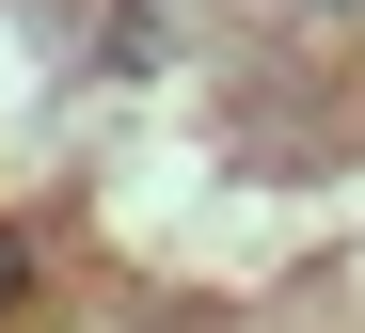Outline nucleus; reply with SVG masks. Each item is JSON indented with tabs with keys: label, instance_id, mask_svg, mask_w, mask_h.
<instances>
[{
	"label": "nucleus",
	"instance_id": "nucleus-1",
	"mask_svg": "<svg viewBox=\"0 0 365 333\" xmlns=\"http://www.w3.org/2000/svg\"><path fill=\"white\" fill-rule=\"evenodd\" d=\"M96 48L128 63V80H159V63H175V32H159V0H111V16H96Z\"/></svg>",
	"mask_w": 365,
	"mask_h": 333
},
{
	"label": "nucleus",
	"instance_id": "nucleus-2",
	"mask_svg": "<svg viewBox=\"0 0 365 333\" xmlns=\"http://www.w3.org/2000/svg\"><path fill=\"white\" fill-rule=\"evenodd\" d=\"M32 302H48V238L0 207V317H32Z\"/></svg>",
	"mask_w": 365,
	"mask_h": 333
},
{
	"label": "nucleus",
	"instance_id": "nucleus-3",
	"mask_svg": "<svg viewBox=\"0 0 365 333\" xmlns=\"http://www.w3.org/2000/svg\"><path fill=\"white\" fill-rule=\"evenodd\" d=\"M334 16H365V0H334Z\"/></svg>",
	"mask_w": 365,
	"mask_h": 333
}]
</instances>
